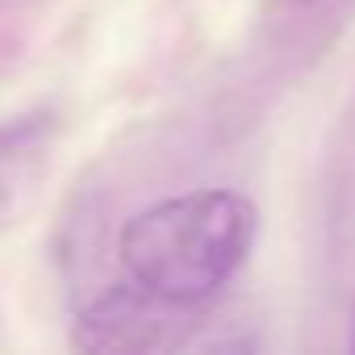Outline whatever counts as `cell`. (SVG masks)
<instances>
[{"label": "cell", "instance_id": "1", "mask_svg": "<svg viewBox=\"0 0 355 355\" xmlns=\"http://www.w3.org/2000/svg\"><path fill=\"white\" fill-rule=\"evenodd\" d=\"M255 205L230 189L159 201L121 226L117 255L125 276L184 309L214 301L255 243Z\"/></svg>", "mask_w": 355, "mask_h": 355}, {"label": "cell", "instance_id": "2", "mask_svg": "<svg viewBox=\"0 0 355 355\" xmlns=\"http://www.w3.org/2000/svg\"><path fill=\"white\" fill-rule=\"evenodd\" d=\"M184 305H171L146 288L117 284L105 297H96L80 318H76V347L84 351H155L171 343V330L180 322Z\"/></svg>", "mask_w": 355, "mask_h": 355}, {"label": "cell", "instance_id": "3", "mask_svg": "<svg viewBox=\"0 0 355 355\" xmlns=\"http://www.w3.org/2000/svg\"><path fill=\"white\" fill-rule=\"evenodd\" d=\"M351 347H355V313H351Z\"/></svg>", "mask_w": 355, "mask_h": 355}, {"label": "cell", "instance_id": "4", "mask_svg": "<svg viewBox=\"0 0 355 355\" xmlns=\"http://www.w3.org/2000/svg\"><path fill=\"white\" fill-rule=\"evenodd\" d=\"M0 193H5V189H0Z\"/></svg>", "mask_w": 355, "mask_h": 355}]
</instances>
